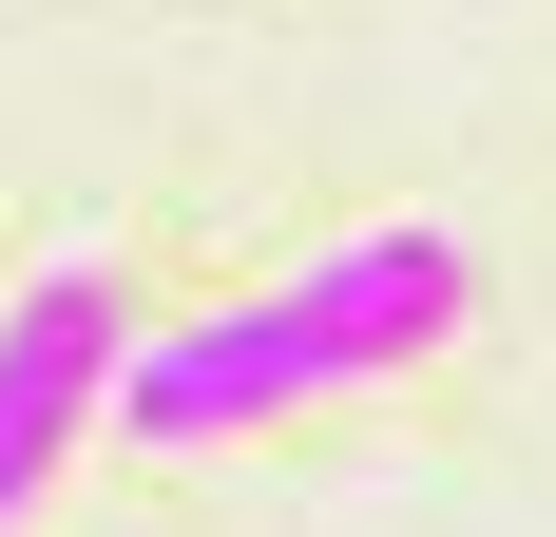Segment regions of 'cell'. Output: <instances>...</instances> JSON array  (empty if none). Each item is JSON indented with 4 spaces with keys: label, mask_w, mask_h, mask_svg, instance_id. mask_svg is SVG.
Here are the masks:
<instances>
[{
    "label": "cell",
    "mask_w": 556,
    "mask_h": 537,
    "mask_svg": "<svg viewBox=\"0 0 556 537\" xmlns=\"http://www.w3.org/2000/svg\"><path fill=\"white\" fill-rule=\"evenodd\" d=\"M115 365H135L115 268H39V288L0 308V519L58 480V441H77V423H115Z\"/></svg>",
    "instance_id": "obj_2"
},
{
    "label": "cell",
    "mask_w": 556,
    "mask_h": 537,
    "mask_svg": "<svg viewBox=\"0 0 556 537\" xmlns=\"http://www.w3.org/2000/svg\"><path fill=\"white\" fill-rule=\"evenodd\" d=\"M460 308H480L460 230L384 212V230H345V250H307L288 288H250V308L154 326V346L115 365V441L192 461V441H250V423H288V403H327V384H403L422 346H460Z\"/></svg>",
    "instance_id": "obj_1"
}]
</instances>
